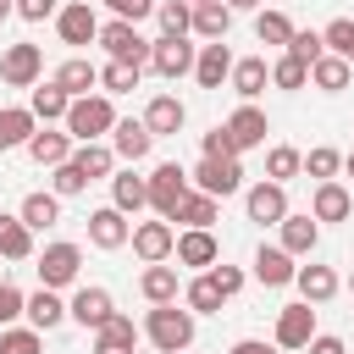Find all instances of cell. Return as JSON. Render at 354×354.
Returning <instances> with one entry per match:
<instances>
[{
  "instance_id": "20",
  "label": "cell",
  "mask_w": 354,
  "mask_h": 354,
  "mask_svg": "<svg viewBox=\"0 0 354 354\" xmlns=\"http://www.w3.org/2000/svg\"><path fill=\"white\" fill-rule=\"evenodd\" d=\"M22 315L33 321V332H55V326L66 321V304H61V293H55V288H39V293H28V299H22Z\"/></svg>"
},
{
  "instance_id": "11",
  "label": "cell",
  "mask_w": 354,
  "mask_h": 354,
  "mask_svg": "<svg viewBox=\"0 0 354 354\" xmlns=\"http://www.w3.org/2000/svg\"><path fill=\"white\" fill-rule=\"evenodd\" d=\"M127 238H133V221H127L116 205L88 210V243H94V249H122Z\"/></svg>"
},
{
  "instance_id": "3",
  "label": "cell",
  "mask_w": 354,
  "mask_h": 354,
  "mask_svg": "<svg viewBox=\"0 0 354 354\" xmlns=\"http://www.w3.org/2000/svg\"><path fill=\"white\" fill-rule=\"evenodd\" d=\"M144 188H149V205L171 221V216H177V205H183V194H188V171H183L177 160H160V166L144 177Z\"/></svg>"
},
{
  "instance_id": "39",
  "label": "cell",
  "mask_w": 354,
  "mask_h": 354,
  "mask_svg": "<svg viewBox=\"0 0 354 354\" xmlns=\"http://www.w3.org/2000/svg\"><path fill=\"white\" fill-rule=\"evenodd\" d=\"M66 94L55 88V83H44V88H33V100H28V111H33V122H66Z\"/></svg>"
},
{
  "instance_id": "38",
  "label": "cell",
  "mask_w": 354,
  "mask_h": 354,
  "mask_svg": "<svg viewBox=\"0 0 354 354\" xmlns=\"http://www.w3.org/2000/svg\"><path fill=\"white\" fill-rule=\"evenodd\" d=\"M0 254L6 260H28L33 254V232L22 227V216H0Z\"/></svg>"
},
{
  "instance_id": "52",
  "label": "cell",
  "mask_w": 354,
  "mask_h": 354,
  "mask_svg": "<svg viewBox=\"0 0 354 354\" xmlns=\"http://www.w3.org/2000/svg\"><path fill=\"white\" fill-rule=\"evenodd\" d=\"M11 11L22 22H44V17H55V0H11Z\"/></svg>"
},
{
  "instance_id": "18",
  "label": "cell",
  "mask_w": 354,
  "mask_h": 354,
  "mask_svg": "<svg viewBox=\"0 0 354 354\" xmlns=\"http://www.w3.org/2000/svg\"><path fill=\"white\" fill-rule=\"evenodd\" d=\"M293 254L288 249H277V243H260L254 249V282H266V288H288L293 282Z\"/></svg>"
},
{
  "instance_id": "56",
  "label": "cell",
  "mask_w": 354,
  "mask_h": 354,
  "mask_svg": "<svg viewBox=\"0 0 354 354\" xmlns=\"http://www.w3.org/2000/svg\"><path fill=\"white\" fill-rule=\"evenodd\" d=\"M232 354H277V343H260V337H238Z\"/></svg>"
},
{
  "instance_id": "47",
  "label": "cell",
  "mask_w": 354,
  "mask_h": 354,
  "mask_svg": "<svg viewBox=\"0 0 354 354\" xmlns=\"http://www.w3.org/2000/svg\"><path fill=\"white\" fill-rule=\"evenodd\" d=\"M39 332L33 326H0V354H39Z\"/></svg>"
},
{
  "instance_id": "60",
  "label": "cell",
  "mask_w": 354,
  "mask_h": 354,
  "mask_svg": "<svg viewBox=\"0 0 354 354\" xmlns=\"http://www.w3.org/2000/svg\"><path fill=\"white\" fill-rule=\"evenodd\" d=\"M348 293H354V271H348Z\"/></svg>"
},
{
  "instance_id": "5",
  "label": "cell",
  "mask_w": 354,
  "mask_h": 354,
  "mask_svg": "<svg viewBox=\"0 0 354 354\" xmlns=\"http://www.w3.org/2000/svg\"><path fill=\"white\" fill-rule=\"evenodd\" d=\"M39 72H44V50L39 44H6V55H0V83H11V88H33L39 83Z\"/></svg>"
},
{
  "instance_id": "35",
  "label": "cell",
  "mask_w": 354,
  "mask_h": 354,
  "mask_svg": "<svg viewBox=\"0 0 354 354\" xmlns=\"http://www.w3.org/2000/svg\"><path fill=\"white\" fill-rule=\"evenodd\" d=\"M72 166H77L88 183H100V177H111V171H116V155H111L105 144H77V149H72Z\"/></svg>"
},
{
  "instance_id": "10",
  "label": "cell",
  "mask_w": 354,
  "mask_h": 354,
  "mask_svg": "<svg viewBox=\"0 0 354 354\" xmlns=\"http://www.w3.org/2000/svg\"><path fill=\"white\" fill-rule=\"evenodd\" d=\"M243 210H249V221L277 227V221L288 216V188H282V183H254V188L243 194Z\"/></svg>"
},
{
  "instance_id": "57",
  "label": "cell",
  "mask_w": 354,
  "mask_h": 354,
  "mask_svg": "<svg viewBox=\"0 0 354 354\" xmlns=\"http://www.w3.org/2000/svg\"><path fill=\"white\" fill-rule=\"evenodd\" d=\"M221 6H227V11H254L260 0H221Z\"/></svg>"
},
{
  "instance_id": "27",
  "label": "cell",
  "mask_w": 354,
  "mask_h": 354,
  "mask_svg": "<svg viewBox=\"0 0 354 354\" xmlns=\"http://www.w3.org/2000/svg\"><path fill=\"white\" fill-rule=\"evenodd\" d=\"M138 293L149 299V304H177V266H144V277H138Z\"/></svg>"
},
{
  "instance_id": "1",
  "label": "cell",
  "mask_w": 354,
  "mask_h": 354,
  "mask_svg": "<svg viewBox=\"0 0 354 354\" xmlns=\"http://www.w3.org/2000/svg\"><path fill=\"white\" fill-rule=\"evenodd\" d=\"M116 127V111H111V94H83L66 105V138L72 144H100V133Z\"/></svg>"
},
{
  "instance_id": "46",
  "label": "cell",
  "mask_w": 354,
  "mask_h": 354,
  "mask_svg": "<svg viewBox=\"0 0 354 354\" xmlns=\"http://www.w3.org/2000/svg\"><path fill=\"white\" fill-rule=\"evenodd\" d=\"M271 83H277V88H304V83H310V66L293 61V55H277V61H271Z\"/></svg>"
},
{
  "instance_id": "41",
  "label": "cell",
  "mask_w": 354,
  "mask_h": 354,
  "mask_svg": "<svg viewBox=\"0 0 354 354\" xmlns=\"http://www.w3.org/2000/svg\"><path fill=\"white\" fill-rule=\"evenodd\" d=\"M299 171H304V155H299L293 144H277V149L266 155V177H271V183H288V177H299Z\"/></svg>"
},
{
  "instance_id": "4",
  "label": "cell",
  "mask_w": 354,
  "mask_h": 354,
  "mask_svg": "<svg viewBox=\"0 0 354 354\" xmlns=\"http://www.w3.org/2000/svg\"><path fill=\"white\" fill-rule=\"evenodd\" d=\"M100 44L111 50V61H127V66H144L149 61V39L133 28V22H100Z\"/></svg>"
},
{
  "instance_id": "28",
  "label": "cell",
  "mask_w": 354,
  "mask_h": 354,
  "mask_svg": "<svg viewBox=\"0 0 354 354\" xmlns=\"http://www.w3.org/2000/svg\"><path fill=\"white\" fill-rule=\"evenodd\" d=\"M133 343H138V326H133L127 315H111V321L94 332V354H133Z\"/></svg>"
},
{
  "instance_id": "42",
  "label": "cell",
  "mask_w": 354,
  "mask_h": 354,
  "mask_svg": "<svg viewBox=\"0 0 354 354\" xmlns=\"http://www.w3.org/2000/svg\"><path fill=\"white\" fill-rule=\"evenodd\" d=\"M321 44H326V55H354V17H332L326 28H321Z\"/></svg>"
},
{
  "instance_id": "36",
  "label": "cell",
  "mask_w": 354,
  "mask_h": 354,
  "mask_svg": "<svg viewBox=\"0 0 354 354\" xmlns=\"http://www.w3.org/2000/svg\"><path fill=\"white\" fill-rule=\"evenodd\" d=\"M171 221H183V227H199V232H210V221H216V199H210V194H199V188H188Z\"/></svg>"
},
{
  "instance_id": "29",
  "label": "cell",
  "mask_w": 354,
  "mask_h": 354,
  "mask_svg": "<svg viewBox=\"0 0 354 354\" xmlns=\"http://www.w3.org/2000/svg\"><path fill=\"white\" fill-rule=\"evenodd\" d=\"M227 28H232V11L221 6V0H205V6H194V22H188V33H199V39H227Z\"/></svg>"
},
{
  "instance_id": "12",
  "label": "cell",
  "mask_w": 354,
  "mask_h": 354,
  "mask_svg": "<svg viewBox=\"0 0 354 354\" xmlns=\"http://www.w3.org/2000/svg\"><path fill=\"white\" fill-rule=\"evenodd\" d=\"M127 243H133V254H138L144 266H160V260H171V243H177V232H171L166 221H138Z\"/></svg>"
},
{
  "instance_id": "61",
  "label": "cell",
  "mask_w": 354,
  "mask_h": 354,
  "mask_svg": "<svg viewBox=\"0 0 354 354\" xmlns=\"http://www.w3.org/2000/svg\"><path fill=\"white\" fill-rule=\"evenodd\" d=\"M183 6H205V0H183Z\"/></svg>"
},
{
  "instance_id": "7",
  "label": "cell",
  "mask_w": 354,
  "mask_h": 354,
  "mask_svg": "<svg viewBox=\"0 0 354 354\" xmlns=\"http://www.w3.org/2000/svg\"><path fill=\"white\" fill-rule=\"evenodd\" d=\"M55 33H61V44H94V39H100V17H94V6H88V0L61 6V11H55Z\"/></svg>"
},
{
  "instance_id": "63",
  "label": "cell",
  "mask_w": 354,
  "mask_h": 354,
  "mask_svg": "<svg viewBox=\"0 0 354 354\" xmlns=\"http://www.w3.org/2000/svg\"><path fill=\"white\" fill-rule=\"evenodd\" d=\"M183 354H188V348H183Z\"/></svg>"
},
{
  "instance_id": "53",
  "label": "cell",
  "mask_w": 354,
  "mask_h": 354,
  "mask_svg": "<svg viewBox=\"0 0 354 354\" xmlns=\"http://www.w3.org/2000/svg\"><path fill=\"white\" fill-rule=\"evenodd\" d=\"M22 315V288H11V282H0V326H11Z\"/></svg>"
},
{
  "instance_id": "21",
  "label": "cell",
  "mask_w": 354,
  "mask_h": 354,
  "mask_svg": "<svg viewBox=\"0 0 354 354\" xmlns=\"http://www.w3.org/2000/svg\"><path fill=\"white\" fill-rule=\"evenodd\" d=\"M232 94H243V105L249 100H260L266 94V83H271V66H266V55H249V61H232Z\"/></svg>"
},
{
  "instance_id": "40",
  "label": "cell",
  "mask_w": 354,
  "mask_h": 354,
  "mask_svg": "<svg viewBox=\"0 0 354 354\" xmlns=\"http://www.w3.org/2000/svg\"><path fill=\"white\" fill-rule=\"evenodd\" d=\"M138 72H144V66H127V61H105V66H100V83H105L100 94H133V88H138Z\"/></svg>"
},
{
  "instance_id": "23",
  "label": "cell",
  "mask_w": 354,
  "mask_h": 354,
  "mask_svg": "<svg viewBox=\"0 0 354 354\" xmlns=\"http://www.w3.org/2000/svg\"><path fill=\"white\" fill-rule=\"evenodd\" d=\"M149 144H155V138H149L144 122H116V127H111V155H116V160H144Z\"/></svg>"
},
{
  "instance_id": "24",
  "label": "cell",
  "mask_w": 354,
  "mask_h": 354,
  "mask_svg": "<svg viewBox=\"0 0 354 354\" xmlns=\"http://www.w3.org/2000/svg\"><path fill=\"white\" fill-rule=\"evenodd\" d=\"M348 210H354V199H348L343 183H315V199H310L315 221H348Z\"/></svg>"
},
{
  "instance_id": "14",
  "label": "cell",
  "mask_w": 354,
  "mask_h": 354,
  "mask_svg": "<svg viewBox=\"0 0 354 354\" xmlns=\"http://www.w3.org/2000/svg\"><path fill=\"white\" fill-rule=\"evenodd\" d=\"M221 127L232 133L238 155H243V149H260V144H266V133H271V122H266V111H260V105H238V111H232Z\"/></svg>"
},
{
  "instance_id": "8",
  "label": "cell",
  "mask_w": 354,
  "mask_h": 354,
  "mask_svg": "<svg viewBox=\"0 0 354 354\" xmlns=\"http://www.w3.org/2000/svg\"><path fill=\"white\" fill-rule=\"evenodd\" d=\"M194 44L188 39H171V33H160L155 44H149V66L160 72V77H183V72H194Z\"/></svg>"
},
{
  "instance_id": "48",
  "label": "cell",
  "mask_w": 354,
  "mask_h": 354,
  "mask_svg": "<svg viewBox=\"0 0 354 354\" xmlns=\"http://www.w3.org/2000/svg\"><path fill=\"white\" fill-rule=\"evenodd\" d=\"M337 166H343V155H337V149H326V144H315V149L304 155V171H310V177H321V183H332V177H337Z\"/></svg>"
},
{
  "instance_id": "19",
  "label": "cell",
  "mask_w": 354,
  "mask_h": 354,
  "mask_svg": "<svg viewBox=\"0 0 354 354\" xmlns=\"http://www.w3.org/2000/svg\"><path fill=\"white\" fill-rule=\"evenodd\" d=\"M50 83H55L66 100H83V94L100 83V66H94V61H83V55H72V61H61V66H55V77H50Z\"/></svg>"
},
{
  "instance_id": "6",
  "label": "cell",
  "mask_w": 354,
  "mask_h": 354,
  "mask_svg": "<svg viewBox=\"0 0 354 354\" xmlns=\"http://www.w3.org/2000/svg\"><path fill=\"white\" fill-rule=\"evenodd\" d=\"M77 271H83V249H77V243H50V249L39 254V282H44V288H72Z\"/></svg>"
},
{
  "instance_id": "37",
  "label": "cell",
  "mask_w": 354,
  "mask_h": 354,
  "mask_svg": "<svg viewBox=\"0 0 354 354\" xmlns=\"http://www.w3.org/2000/svg\"><path fill=\"white\" fill-rule=\"evenodd\" d=\"M183 310H194V315H216V310H221V288L210 282V271L183 288Z\"/></svg>"
},
{
  "instance_id": "30",
  "label": "cell",
  "mask_w": 354,
  "mask_h": 354,
  "mask_svg": "<svg viewBox=\"0 0 354 354\" xmlns=\"http://www.w3.org/2000/svg\"><path fill=\"white\" fill-rule=\"evenodd\" d=\"M33 133H39V122H33V111H28V105H6V111H0V149L28 144Z\"/></svg>"
},
{
  "instance_id": "16",
  "label": "cell",
  "mask_w": 354,
  "mask_h": 354,
  "mask_svg": "<svg viewBox=\"0 0 354 354\" xmlns=\"http://www.w3.org/2000/svg\"><path fill=\"white\" fill-rule=\"evenodd\" d=\"M194 77H199V88H221V83L232 77V50H227V39L205 44V50L194 55Z\"/></svg>"
},
{
  "instance_id": "9",
  "label": "cell",
  "mask_w": 354,
  "mask_h": 354,
  "mask_svg": "<svg viewBox=\"0 0 354 354\" xmlns=\"http://www.w3.org/2000/svg\"><path fill=\"white\" fill-rule=\"evenodd\" d=\"M194 188H199V194H210V199H227V194H238V188H243V166H238V160H199Z\"/></svg>"
},
{
  "instance_id": "22",
  "label": "cell",
  "mask_w": 354,
  "mask_h": 354,
  "mask_svg": "<svg viewBox=\"0 0 354 354\" xmlns=\"http://www.w3.org/2000/svg\"><path fill=\"white\" fill-rule=\"evenodd\" d=\"M293 288L304 293V304H326L343 282H337V271H332V266H299V271H293Z\"/></svg>"
},
{
  "instance_id": "43",
  "label": "cell",
  "mask_w": 354,
  "mask_h": 354,
  "mask_svg": "<svg viewBox=\"0 0 354 354\" xmlns=\"http://www.w3.org/2000/svg\"><path fill=\"white\" fill-rule=\"evenodd\" d=\"M282 55H293V61L315 66V61L326 55V44H321V33H315V28H293V39H288V50H282Z\"/></svg>"
},
{
  "instance_id": "31",
  "label": "cell",
  "mask_w": 354,
  "mask_h": 354,
  "mask_svg": "<svg viewBox=\"0 0 354 354\" xmlns=\"http://www.w3.org/2000/svg\"><path fill=\"white\" fill-rule=\"evenodd\" d=\"M348 77H354V66H348L343 55H321V61L310 66V83H315L321 94H343V88H348Z\"/></svg>"
},
{
  "instance_id": "17",
  "label": "cell",
  "mask_w": 354,
  "mask_h": 354,
  "mask_svg": "<svg viewBox=\"0 0 354 354\" xmlns=\"http://www.w3.org/2000/svg\"><path fill=\"white\" fill-rule=\"evenodd\" d=\"M183 122H188V111H183L177 94H155V100L144 105V127H149V138H171Z\"/></svg>"
},
{
  "instance_id": "59",
  "label": "cell",
  "mask_w": 354,
  "mask_h": 354,
  "mask_svg": "<svg viewBox=\"0 0 354 354\" xmlns=\"http://www.w3.org/2000/svg\"><path fill=\"white\" fill-rule=\"evenodd\" d=\"M6 17H11V0H0V22H6Z\"/></svg>"
},
{
  "instance_id": "51",
  "label": "cell",
  "mask_w": 354,
  "mask_h": 354,
  "mask_svg": "<svg viewBox=\"0 0 354 354\" xmlns=\"http://www.w3.org/2000/svg\"><path fill=\"white\" fill-rule=\"evenodd\" d=\"M105 6H111V17H116V22H133V28H138V17H149V11H155V0H105Z\"/></svg>"
},
{
  "instance_id": "50",
  "label": "cell",
  "mask_w": 354,
  "mask_h": 354,
  "mask_svg": "<svg viewBox=\"0 0 354 354\" xmlns=\"http://www.w3.org/2000/svg\"><path fill=\"white\" fill-rule=\"evenodd\" d=\"M205 160H238V144H232L227 127H210L205 133Z\"/></svg>"
},
{
  "instance_id": "32",
  "label": "cell",
  "mask_w": 354,
  "mask_h": 354,
  "mask_svg": "<svg viewBox=\"0 0 354 354\" xmlns=\"http://www.w3.org/2000/svg\"><path fill=\"white\" fill-rule=\"evenodd\" d=\"M28 155H33L39 166H50V171H55L61 160H72V138H66V133H50V127H44V133H33V138H28Z\"/></svg>"
},
{
  "instance_id": "54",
  "label": "cell",
  "mask_w": 354,
  "mask_h": 354,
  "mask_svg": "<svg viewBox=\"0 0 354 354\" xmlns=\"http://www.w3.org/2000/svg\"><path fill=\"white\" fill-rule=\"evenodd\" d=\"M210 282L221 288V299H232V293L243 288V271H238V266H216V271H210Z\"/></svg>"
},
{
  "instance_id": "33",
  "label": "cell",
  "mask_w": 354,
  "mask_h": 354,
  "mask_svg": "<svg viewBox=\"0 0 354 354\" xmlns=\"http://www.w3.org/2000/svg\"><path fill=\"white\" fill-rule=\"evenodd\" d=\"M111 205H116L122 216L144 210V205H149V188H144V177H133V171H116V177H111Z\"/></svg>"
},
{
  "instance_id": "25",
  "label": "cell",
  "mask_w": 354,
  "mask_h": 354,
  "mask_svg": "<svg viewBox=\"0 0 354 354\" xmlns=\"http://www.w3.org/2000/svg\"><path fill=\"white\" fill-rule=\"evenodd\" d=\"M277 227H282V243H277V249H288V254H310V249H315V238H321L315 216H293V210H288Z\"/></svg>"
},
{
  "instance_id": "62",
  "label": "cell",
  "mask_w": 354,
  "mask_h": 354,
  "mask_svg": "<svg viewBox=\"0 0 354 354\" xmlns=\"http://www.w3.org/2000/svg\"><path fill=\"white\" fill-rule=\"evenodd\" d=\"M348 66H354V55H348Z\"/></svg>"
},
{
  "instance_id": "49",
  "label": "cell",
  "mask_w": 354,
  "mask_h": 354,
  "mask_svg": "<svg viewBox=\"0 0 354 354\" xmlns=\"http://www.w3.org/2000/svg\"><path fill=\"white\" fill-rule=\"evenodd\" d=\"M83 188H88V177H83L72 160H61L55 177H50V194H55V199H72V194H83Z\"/></svg>"
},
{
  "instance_id": "44",
  "label": "cell",
  "mask_w": 354,
  "mask_h": 354,
  "mask_svg": "<svg viewBox=\"0 0 354 354\" xmlns=\"http://www.w3.org/2000/svg\"><path fill=\"white\" fill-rule=\"evenodd\" d=\"M254 33H260V44H282V50H288L293 22H288L282 11H260V17H254Z\"/></svg>"
},
{
  "instance_id": "34",
  "label": "cell",
  "mask_w": 354,
  "mask_h": 354,
  "mask_svg": "<svg viewBox=\"0 0 354 354\" xmlns=\"http://www.w3.org/2000/svg\"><path fill=\"white\" fill-rule=\"evenodd\" d=\"M17 216H22V227H28V232H44V227H55V221H61V199H55V194H28Z\"/></svg>"
},
{
  "instance_id": "58",
  "label": "cell",
  "mask_w": 354,
  "mask_h": 354,
  "mask_svg": "<svg viewBox=\"0 0 354 354\" xmlns=\"http://www.w3.org/2000/svg\"><path fill=\"white\" fill-rule=\"evenodd\" d=\"M343 171H348V177H354V149H348V155H343Z\"/></svg>"
},
{
  "instance_id": "2",
  "label": "cell",
  "mask_w": 354,
  "mask_h": 354,
  "mask_svg": "<svg viewBox=\"0 0 354 354\" xmlns=\"http://www.w3.org/2000/svg\"><path fill=\"white\" fill-rule=\"evenodd\" d=\"M144 337L160 348V354H183L194 343V310H177V304H155L149 321H144Z\"/></svg>"
},
{
  "instance_id": "13",
  "label": "cell",
  "mask_w": 354,
  "mask_h": 354,
  "mask_svg": "<svg viewBox=\"0 0 354 354\" xmlns=\"http://www.w3.org/2000/svg\"><path fill=\"white\" fill-rule=\"evenodd\" d=\"M315 337V310L299 299V304H282L277 310V348H304Z\"/></svg>"
},
{
  "instance_id": "26",
  "label": "cell",
  "mask_w": 354,
  "mask_h": 354,
  "mask_svg": "<svg viewBox=\"0 0 354 354\" xmlns=\"http://www.w3.org/2000/svg\"><path fill=\"white\" fill-rule=\"evenodd\" d=\"M171 254H177L183 266H216V232H199V227H188V232H177Z\"/></svg>"
},
{
  "instance_id": "45",
  "label": "cell",
  "mask_w": 354,
  "mask_h": 354,
  "mask_svg": "<svg viewBox=\"0 0 354 354\" xmlns=\"http://www.w3.org/2000/svg\"><path fill=\"white\" fill-rule=\"evenodd\" d=\"M155 11H160V28H166L171 39H188V22H194V6H183V0H160Z\"/></svg>"
},
{
  "instance_id": "55",
  "label": "cell",
  "mask_w": 354,
  "mask_h": 354,
  "mask_svg": "<svg viewBox=\"0 0 354 354\" xmlns=\"http://www.w3.org/2000/svg\"><path fill=\"white\" fill-rule=\"evenodd\" d=\"M304 348H310V354H348V348H343V337H332V332H315Z\"/></svg>"
},
{
  "instance_id": "15",
  "label": "cell",
  "mask_w": 354,
  "mask_h": 354,
  "mask_svg": "<svg viewBox=\"0 0 354 354\" xmlns=\"http://www.w3.org/2000/svg\"><path fill=\"white\" fill-rule=\"evenodd\" d=\"M66 315H72L77 326L100 332V326L116 315V304H111V293H105V288H77V293H72V304H66Z\"/></svg>"
}]
</instances>
